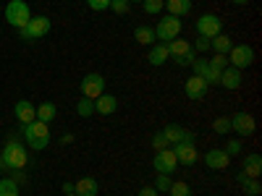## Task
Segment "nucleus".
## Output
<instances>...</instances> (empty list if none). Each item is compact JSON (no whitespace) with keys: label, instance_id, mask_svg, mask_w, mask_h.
<instances>
[{"label":"nucleus","instance_id":"f257e3e1","mask_svg":"<svg viewBox=\"0 0 262 196\" xmlns=\"http://www.w3.org/2000/svg\"><path fill=\"white\" fill-rule=\"evenodd\" d=\"M21 134H24L27 144H29L34 152L48 149V144H50V126H48V123H42V120H32V123H27Z\"/></svg>","mask_w":262,"mask_h":196},{"label":"nucleus","instance_id":"f03ea898","mask_svg":"<svg viewBox=\"0 0 262 196\" xmlns=\"http://www.w3.org/2000/svg\"><path fill=\"white\" fill-rule=\"evenodd\" d=\"M0 160L6 162V170H24L27 162H29V155H27L24 144L8 141V144L3 146V152H0Z\"/></svg>","mask_w":262,"mask_h":196},{"label":"nucleus","instance_id":"7ed1b4c3","mask_svg":"<svg viewBox=\"0 0 262 196\" xmlns=\"http://www.w3.org/2000/svg\"><path fill=\"white\" fill-rule=\"evenodd\" d=\"M3 16L13 29H24L29 24V18H32V8H29L27 0H8Z\"/></svg>","mask_w":262,"mask_h":196},{"label":"nucleus","instance_id":"20e7f679","mask_svg":"<svg viewBox=\"0 0 262 196\" xmlns=\"http://www.w3.org/2000/svg\"><path fill=\"white\" fill-rule=\"evenodd\" d=\"M50 29H53V21L48 16H32L29 24L24 29H18V34H21V39H24V42H37L42 37H48Z\"/></svg>","mask_w":262,"mask_h":196},{"label":"nucleus","instance_id":"39448f33","mask_svg":"<svg viewBox=\"0 0 262 196\" xmlns=\"http://www.w3.org/2000/svg\"><path fill=\"white\" fill-rule=\"evenodd\" d=\"M165 45H168V53H170V58L176 60L179 65H191V60H194V47L189 45L186 39L176 37V39L165 42Z\"/></svg>","mask_w":262,"mask_h":196},{"label":"nucleus","instance_id":"423d86ee","mask_svg":"<svg viewBox=\"0 0 262 196\" xmlns=\"http://www.w3.org/2000/svg\"><path fill=\"white\" fill-rule=\"evenodd\" d=\"M181 34V18L176 16H163L158 21V27H155V39L160 42H170V39H176Z\"/></svg>","mask_w":262,"mask_h":196},{"label":"nucleus","instance_id":"0eeeda50","mask_svg":"<svg viewBox=\"0 0 262 196\" xmlns=\"http://www.w3.org/2000/svg\"><path fill=\"white\" fill-rule=\"evenodd\" d=\"M221 32H223V21H221V16H215V13H205V16L196 18V34H200V37L212 39V37H217Z\"/></svg>","mask_w":262,"mask_h":196},{"label":"nucleus","instance_id":"6e6552de","mask_svg":"<svg viewBox=\"0 0 262 196\" xmlns=\"http://www.w3.org/2000/svg\"><path fill=\"white\" fill-rule=\"evenodd\" d=\"M226 58H228V63L233 65V68L244 71V68H249V65L254 63V50L249 45H233Z\"/></svg>","mask_w":262,"mask_h":196},{"label":"nucleus","instance_id":"1a4fd4ad","mask_svg":"<svg viewBox=\"0 0 262 196\" xmlns=\"http://www.w3.org/2000/svg\"><path fill=\"white\" fill-rule=\"evenodd\" d=\"M79 92H81V97H86V100H97V97L105 92V79H102L100 74H86V76L81 79V84H79Z\"/></svg>","mask_w":262,"mask_h":196},{"label":"nucleus","instance_id":"9d476101","mask_svg":"<svg viewBox=\"0 0 262 196\" xmlns=\"http://www.w3.org/2000/svg\"><path fill=\"white\" fill-rule=\"evenodd\" d=\"M170 149H173V155H176L179 165H184V167H191L196 160H200V152H196L194 141H179V144H173Z\"/></svg>","mask_w":262,"mask_h":196},{"label":"nucleus","instance_id":"9b49d317","mask_svg":"<svg viewBox=\"0 0 262 196\" xmlns=\"http://www.w3.org/2000/svg\"><path fill=\"white\" fill-rule=\"evenodd\" d=\"M152 165H155V170L163 173V176H170V173L179 167V160H176V155H173V149L165 146V149L155 152V162H152Z\"/></svg>","mask_w":262,"mask_h":196},{"label":"nucleus","instance_id":"f8f14e48","mask_svg":"<svg viewBox=\"0 0 262 196\" xmlns=\"http://www.w3.org/2000/svg\"><path fill=\"white\" fill-rule=\"evenodd\" d=\"M254 128H257V123H254V118H252L249 113H236V115H231V131H236L238 136H252Z\"/></svg>","mask_w":262,"mask_h":196},{"label":"nucleus","instance_id":"ddd939ff","mask_svg":"<svg viewBox=\"0 0 262 196\" xmlns=\"http://www.w3.org/2000/svg\"><path fill=\"white\" fill-rule=\"evenodd\" d=\"M207 89L210 86L205 84V79L202 76H189L186 79V84H184V94L189 97V100H205V94H207Z\"/></svg>","mask_w":262,"mask_h":196},{"label":"nucleus","instance_id":"4468645a","mask_svg":"<svg viewBox=\"0 0 262 196\" xmlns=\"http://www.w3.org/2000/svg\"><path fill=\"white\" fill-rule=\"evenodd\" d=\"M160 134L165 136V141L168 144H179V141H194V134L191 131H186V128H181V126H176V123H168Z\"/></svg>","mask_w":262,"mask_h":196},{"label":"nucleus","instance_id":"2eb2a0df","mask_svg":"<svg viewBox=\"0 0 262 196\" xmlns=\"http://www.w3.org/2000/svg\"><path fill=\"white\" fill-rule=\"evenodd\" d=\"M95 102V113L97 115H113L116 110H118V100L113 97V94H107V92H102L97 100H92Z\"/></svg>","mask_w":262,"mask_h":196},{"label":"nucleus","instance_id":"dca6fc26","mask_svg":"<svg viewBox=\"0 0 262 196\" xmlns=\"http://www.w3.org/2000/svg\"><path fill=\"white\" fill-rule=\"evenodd\" d=\"M228 162H231V157L223 149H207L205 152V165L210 170H223V167H228Z\"/></svg>","mask_w":262,"mask_h":196},{"label":"nucleus","instance_id":"f3484780","mask_svg":"<svg viewBox=\"0 0 262 196\" xmlns=\"http://www.w3.org/2000/svg\"><path fill=\"white\" fill-rule=\"evenodd\" d=\"M16 120H21V126L37 120V107L29 100H18L16 102Z\"/></svg>","mask_w":262,"mask_h":196},{"label":"nucleus","instance_id":"a211bd4d","mask_svg":"<svg viewBox=\"0 0 262 196\" xmlns=\"http://www.w3.org/2000/svg\"><path fill=\"white\" fill-rule=\"evenodd\" d=\"M242 71L238 68H233V65H228V68H223V74H221V86L223 89H238V86H242Z\"/></svg>","mask_w":262,"mask_h":196},{"label":"nucleus","instance_id":"6ab92c4d","mask_svg":"<svg viewBox=\"0 0 262 196\" xmlns=\"http://www.w3.org/2000/svg\"><path fill=\"white\" fill-rule=\"evenodd\" d=\"M97 181L95 178H90V176H86V178H79L76 183H74V193L76 196H97Z\"/></svg>","mask_w":262,"mask_h":196},{"label":"nucleus","instance_id":"aec40b11","mask_svg":"<svg viewBox=\"0 0 262 196\" xmlns=\"http://www.w3.org/2000/svg\"><path fill=\"white\" fill-rule=\"evenodd\" d=\"M231 47H233V39L228 34H223V32L210 39V50H215V55H228Z\"/></svg>","mask_w":262,"mask_h":196},{"label":"nucleus","instance_id":"412c9836","mask_svg":"<svg viewBox=\"0 0 262 196\" xmlns=\"http://www.w3.org/2000/svg\"><path fill=\"white\" fill-rule=\"evenodd\" d=\"M55 118H58V107H55V102L48 100V102H39V105H37V120H42V123H48V126H50Z\"/></svg>","mask_w":262,"mask_h":196},{"label":"nucleus","instance_id":"4be33fe9","mask_svg":"<svg viewBox=\"0 0 262 196\" xmlns=\"http://www.w3.org/2000/svg\"><path fill=\"white\" fill-rule=\"evenodd\" d=\"M165 8H168V16H176V18H181V16H186V13H191V0H165Z\"/></svg>","mask_w":262,"mask_h":196},{"label":"nucleus","instance_id":"5701e85b","mask_svg":"<svg viewBox=\"0 0 262 196\" xmlns=\"http://www.w3.org/2000/svg\"><path fill=\"white\" fill-rule=\"evenodd\" d=\"M168 58H170V53H168V45H165V42H158V45H152V47H149V55H147L149 65H163Z\"/></svg>","mask_w":262,"mask_h":196},{"label":"nucleus","instance_id":"b1692460","mask_svg":"<svg viewBox=\"0 0 262 196\" xmlns=\"http://www.w3.org/2000/svg\"><path fill=\"white\" fill-rule=\"evenodd\" d=\"M242 173H244L247 178H259V173H262V157L259 155H247Z\"/></svg>","mask_w":262,"mask_h":196},{"label":"nucleus","instance_id":"393cba45","mask_svg":"<svg viewBox=\"0 0 262 196\" xmlns=\"http://www.w3.org/2000/svg\"><path fill=\"white\" fill-rule=\"evenodd\" d=\"M238 183H242V188H244L247 196H259V193H262L259 178H247L244 173H238Z\"/></svg>","mask_w":262,"mask_h":196},{"label":"nucleus","instance_id":"a878e982","mask_svg":"<svg viewBox=\"0 0 262 196\" xmlns=\"http://www.w3.org/2000/svg\"><path fill=\"white\" fill-rule=\"evenodd\" d=\"M134 39L139 42V45H155V29L152 27H137Z\"/></svg>","mask_w":262,"mask_h":196},{"label":"nucleus","instance_id":"bb28decb","mask_svg":"<svg viewBox=\"0 0 262 196\" xmlns=\"http://www.w3.org/2000/svg\"><path fill=\"white\" fill-rule=\"evenodd\" d=\"M142 8H144L147 16H158L165 8V0H142Z\"/></svg>","mask_w":262,"mask_h":196},{"label":"nucleus","instance_id":"cd10ccee","mask_svg":"<svg viewBox=\"0 0 262 196\" xmlns=\"http://www.w3.org/2000/svg\"><path fill=\"white\" fill-rule=\"evenodd\" d=\"M76 113H79L81 118H92V115H95V102L86 100V97H81V100L76 102Z\"/></svg>","mask_w":262,"mask_h":196},{"label":"nucleus","instance_id":"c85d7f7f","mask_svg":"<svg viewBox=\"0 0 262 196\" xmlns=\"http://www.w3.org/2000/svg\"><path fill=\"white\" fill-rule=\"evenodd\" d=\"M0 196H18V183L13 178H3L0 181Z\"/></svg>","mask_w":262,"mask_h":196},{"label":"nucleus","instance_id":"c756f323","mask_svg":"<svg viewBox=\"0 0 262 196\" xmlns=\"http://www.w3.org/2000/svg\"><path fill=\"white\" fill-rule=\"evenodd\" d=\"M168 193H170V196H191V188H189V183H184V181H173L170 188H168Z\"/></svg>","mask_w":262,"mask_h":196},{"label":"nucleus","instance_id":"7c9ffc66","mask_svg":"<svg viewBox=\"0 0 262 196\" xmlns=\"http://www.w3.org/2000/svg\"><path fill=\"white\" fill-rule=\"evenodd\" d=\"M212 131H215V134H221V136H226L231 131V118H215L212 120Z\"/></svg>","mask_w":262,"mask_h":196},{"label":"nucleus","instance_id":"2f4dec72","mask_svg":"<svg viewBox=\"0 0 262 196\" xmlns=\"http://www.w3.org/2000/svg\"><path fill=\"white\" fill-rule=\"evenodd\" d=\"M107 8H111L113 13H118V16H126L131 3H128V0H111V6H107Z\"/></svg>","mask_w":262,"mask_h":196},{"label":"nucleus","instance_id":"473e14b6","mask_svg":"<svg viewBox=\"0 0 262 196\" xmlns=\"http://www.w3.org/2000/svg\"><path fill=\"white\" fill-rule=\"evenodd\" d=\"M191 68H194V76H205V71L210 68V63L205 58H194L191 60Z\"/></svg>","mask_w":262,"mask_h":196},{"label":"nucleus","instance_id":"72a5a7b5","mask_svg":"<svg viewBox=\"0 0 262 196\" xmlns=\"http://www.w3.org/2000/svg\"><path fill=\"white\" fill-rule=\"evenodd\" d=\"M207 63H210V68H215V71L228 68V58H226V55H215V58H210Z\"/></svg>","mask_w":262,"mask_h":196},{"label":"nucleus","instance_id":"f704fd0d","mask_svg":"<svg viewBox=\"0 0 262 196\" xmlns=\"http://www.w3.org/2000/svg\"><path fill=\"white\" fill-rule=\"evenodd\" d=\"M170 176H163V173H158V181H155V191L160 193V191H168L170 188Z\"/></svg>","mask_w":262,"mask_h":196},{"label":"nucleus","instance_id":"c9c22d12","mask_svg":"<svg viewBox=\"0 0 262 196\" xmlns=\"http://www.w3.org/2000/svg\"><path fill=\"white\" fill-rule=\"evenodd\" d=\"M86 6H90L92 11H97V13H102V11H107L111 0H86Z\"/></svg>","mask_w":262,"mask_h":196},{"label":"nucleus","instance_id":"e433bc0d","mask_svg":"<svg viewBox=\"0 0 262 196\" xmlns=\"http://www.w3.org/2000/svg\"><path fill=\"white\" fill-rule=\"evenodd\" d=\"M223 152H226L228 157H236V155H242V141H228Z\"/></svg>","mask_w":262,"mask_h":196},{"label":"nucleus","instance_id":"4c0bfd02","mask_svg":"<svg viewBox=\"0 0 262 196\" xmlns=\"http://www.w3.org/2000/svg\"><path fill=\"white\" fill-rule=\"evenodd\" d=\"M152 146H155V152H160V149H165V146H170V144L165 141V136H163L160 131H158V134L152 136Z\"/></svg>","mask_w":262,"mask_h":196},{"label":"nucleus","instance_id":"58836bf2","mask_svg":"<svg viewBox=\"0 0 262 196\" xmlns=\"http://www.w3.org/2000/svg\"><path fill=\"white\" fill-rule=\"evenodd\" d=\"M194 47L200 50V53H207V50H210V39H207V37H196V42H194Z\"/></svg>","mask_w":262,"mask_h":196},{"label":"nucleus","instance_id":"ea45409f","mask_svg":"<svg viewBox=\"0 0 262 196\" xmlns=\"http://www.w3.org/2000/svg\"><path fill=\"white\" fill-rule=\"evenodd\" d=\"M139 196H158V191H155V186H142Z\"/></svg>","mask_w":262,"mask_h":196},{"label":"nucleus","instance_id":"a19ab883","mask_svg":"<svg viewBox=\"0 0 262 196\" xmlns=\"http://www.w3.org/2000/svg\"><path fill=\"white\" fill-rule=\"evenodd\" d=\"M71 141H74L71 134H63V136H60V144H71Z\"/></svg>","mask_w":262,"mask_h":196},{"label":"nucleus","instance_id":"79ce46f5","mask_svg":"<svg viewBox=\"0 0 262 196\" xmlns=\"http://www.w3.org/2000/svg\"><path fill=\"white\" fill-rule=\"evenodd\" d=\"M60 188H63V193H74V183H63Z\"/></svg>","mask_w":262,"mask_h":196},{"label":"nucleus","instance_id":"37998d69","mask_svg":"<svg viewBox=\"0 0 262 196\" xmlns=\"http://www.w3.org/2000/svg\"><path fill=\"white\" fill-rule=\"evenodd\" d=\"M231 3H233V6H247L249 0H231Z\"/></svg>","mask_w":262,"mask_h":196},{"label":"nucleus","instance_id":"c03bdc74","mask_svg":"<svg viewBox=\"0 0 262 196\" xmlns=\"http://www.w3.org/2000/svg\"><path fill=\"white\" fill-rule=\"evenodd\" d=\"M0 170H6V162L3 160H0Z\"/></svg>","mask_w":262,"mask_h":196},{"label":"nucleus","instance_id":"a18cd8bd","mask_svg":"<svg viewBox=\"0 0 262 196\" xmlns=\"http://www.w3.org/2000/svg\"><path fill=\"white\" fill-rule=\"evenodd\" d=\"M128 3H142V0H128Z\"/></svg>","mask_w":262,"mask_h":196},{"label":"nucleus","instance_id":"49530a36","mask_svg":"<svg viewBox=\"0 0 262 196\" xmlns=\"http://www.w3.org/2000/svg\"><path fill=\"white\" fill-rule=\"evenodd\" d=\"M63 196H76V193H63Z\"/></svg>","mask_w":262,"mask_h":196}]
</instances>
